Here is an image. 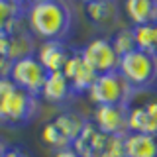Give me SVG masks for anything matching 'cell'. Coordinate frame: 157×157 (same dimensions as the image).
Instances as JSON below:
<instances>
[{"mask_svg":"<svg viewBox=\"0 0 157 157\" xmlns=\"http://www.w3.org/2000/svg\"><path fill=\"white\" fill-rule=\"evenodd\" d=\"M12 2H18V4H22V0H12Z\"/></svg>","mask_w":157,"mask_h":157,"instance_id":"cell-27","label":"cell"},{"mask_svg":"<svg viewBox=\"0 0 157 157\" xmlns=\"http://www.w3.org/2000/svg\"><path fill=\"white\" fill-rule=\"evenodd\" d=\"M53 157H82L78 151H75L73 147H65V149H59V151H55V155Z\"/></svg>","mask_w":157,"mask_h":157,"instance_id":"cell-23","label":"cell"},{"mask_svg":"<svg viewBox=\"0 0 157 157\" xmlns=\"http://www.w3.org/2000/svg\"><path fill=\"white\" fill-rule=\"evenodd\" d=\"M2 157H29V153L26 149H22V147H12V145H10L8 151Z\"/></svg>","mask_w":157,"mask_h":157,"instance_id":"cell-22","label":"cell"},{"mask_svg":"<svg viewBox=\"0 0 157 157\" xmlns=\"http://www.w3.org/2000/svg\"><path fill=\"white\" fill-rule=\"evenodd\" d=\"M37 110H39L37 96L14 86L12 92L6 98V104H4V110H2V122L0 124L8 126V128L26 126L37 116Z\"/></svg>","mask_w":157,"mask_h":157,"instance_id":"cell-5","label":"cell"},{"mask_svg":"<svg viewBox=\"0 0 157 157\" xmlns=\"http://www.w3.org/2000/svg\"><path fill=\"white\" fill-rule=\"evenodd\" d=\"M10 69H12V61H8L4 55H0V78H8Z\"/></svg>","mask_w":157,"mask_h":157,"instance_id":"cell-21","label":"cell"},{"mask_svg":"<svg viewBox=\"0 0 157 157\" xmlns=\"http://www.w3.org/2000/svg\"><path fill=\"white\" fill-rule=\"evenodd\" d=\"M86 16L100 32H114L120 28V10L116 0H94L86 4Z\"/></svg>","mask_w":157,"mask_h":157,"instance_id":"cell-11","label":"cell"},{"mask_svg":"<svg viewBox=\"0 0 157 157\" xmlns=\"http://www.w3.org/2000/svg\"><path fill=\"white\" fill-rule=\"evenodd\" d=\"M63 75H65L67 81L71 82L75 94L88 92V88L94 85V81H96V77H98L94 69L85 61L81 49H73L71 57H69L67 65H65V69H63Z\"/></svg>","mask_w":157,"mask_h":157,"instance_id":"cell-10","label":"cell"},{"mask_svg":"<svg viewBox=\"0 0 157 157\" xmlns=\"http://www.w3.org/2000/svg\"><path fill=\"white\" fill-rule=\"evenodd\" d=\"M124 6L134 26L157 24V0H124Z\"/></svg>","mask_w":157,"mask_h":157,"instance_id":"cell-17","label":"cell"},{"mask_svg":"<svg viewBox=\"0 0 157 157\" xmlns=\"http://www.w3.org/2000/svg\"><path fill=\"white\" fill-rule=\"evenodd\" d=\"M92 122L102 134L126 137L130 134V106H96Z\"/></svg>","mask_w":157,"mask_h":157,"instance_id":"cell-8","label":"cell"},{"mask_svg":"<svg viewBox=\"0 0 157 157\" xmlns=\"http://www.w3.org/2000/svg\"><path fill=\"white\" fill-rule=\"evenodd\" d=\"M36 2H41V0H22V4H24V6H32V4H36Z\"/></svg>","mask_w":157,"mask_h":157,"instance_id":"cell-25","label":"cell"},{"mask_svg":"<svg viewBox=\"0 0 157 157\" xmlns=\"http://www.w3.org/2000/svg\"><path fill=\"white\" fill-rule=\"evenodd\" d=\"M86 94L94 106H132L137 92L130 86L120 71H112L98 75Z\"/></svg>","mask_w":157,"mask_h":157,"instance_id":"cell-3","label":"cell"},{"mask_svg":"<svg viewBox=\"0 0 157 157\" xmlns=\"http://www.w3.org/2000/svg\"><path fill=\"white\" fill-rule=\"evenodd\" d=\"M49 73L45 71V67L37 61L36 55H29L24 59H18V61L12 63V69H10V81L14 82L18 88L29 92L33 96L41 94V88L45 85V78Z\"/></svg>","mask_w":157,"mask_h":157,"instance_id":"cell-6","label":"cell"},{"mask_svg":"<svg viewBox=\"0 0 157 157\" xmlns=\"http://www.w3.org/2000/svg\"><path fill=\"white\" fill-rule=\"evenodd\" d=\"M134 39L136 47L141 51L157 53V41H155V26L153 24H144V26H134Z\"/></svg>","mask_w":157,"mask_h":157,"instance_id":"cell-18","label":"cell"},{"mask_svg":"<svg viewBox=\"0 0 157 157\" xmlns=\"http://www.w3.org/2000/svg\"><path fill=\"white\" fill-rule=\"evenodd\" d=\"M130 132L157 136V98L141 106H130Z\"/></svg>","mask_w":157,"mask_h":157,"instance_id":"cell-12","label":"cell"},{"mask_svg":"<svg viewBox=\"0 0 157 157\" xmlns=\"http://www.w3.org/2000/svg\"><path fill=\"white\" fill-rule=\"evenodd\" d=\"M14 86L16 85L10 78H0V122H2V110H4V104H6V98Z\"/></svg>","mask_w":157,"mask_h":157,"instance_id":"cell-20","label":"cell"},{"mask_svg":"<svg viewBox=\"0 0 157 157\" xmlns=\"http://www.w3.org/2000/svg\"><path fill=\"white\" fill-rule=\"evenodd\" d=\"M8 144H6V140H4V137H0V157H2L4 153H6V151H8Z\"/></svg>","mask_w":157,"mask_h":157,"instance_id":"cell-24","label":"cell"},{"mask_svg":"<svg viewBox=\"0 0 157 157\" xmlns=\"http://www.w3.org/2000/svg\"><path fill=\"white\" fill-rule=\"evenodd\" d=\"M118 71L136 92L151 90L157 85V53L134 49L132 53L120 57Z\"/></svg>","mask_w":157,"mask_h":157,"instance_id":"cell-2","label":"cell"},{"mask_svg":"<svg viewBox=\"0 0 157 157\" xmlns=\"http://www.w3.org/2000/svg\"><path fill=\"white\" fill-rule=\"evenodd\" d=\"M124 149L126 157H157V136L130 132L124 137Z\"/></svg>","mask_w":157,"mask_h":157,"instance_id":"cell-15","label":"cell"},{"mask_svg":"<svg viewBox=\"0 0 157 157\" xmlns=\"http://www.w3.org/2000/svg\"><path fill=\"white\" fill-rule=\"evenodd\" d=\"M153 26H155V41H157V24H153Z\"/></svg>","mask_w":157,"mask_h":157,"instance_id":"cell-26","label":"cell"},{"mask_svg":"<svg viewBox=\"0 0 157 157\" xmlns=\"http://www.w3.org/2000/svg\"><path fill=\"white\" fill-rule=\"evenodd\" d=\"M73 53V47H67L63 41H43L37 47V61L45 67L47 73L63 71Z\"/></svg>","mask_w":157,"mask_h":157,"instance_id":"cell-13","label":"cell"},{"mask_svg":"<svg viewBox=\"0 0 157 157\" xmlns=\"http://www.w3.org/2000/svg\"><path fill=\"white\" fill-rule=\"evenodd\" d=\"M86 126V120L82 114L73 110H63L57 114L51 122H47L41 130V140L43 144L51 149H65V147H73L77 137L81 136L82 128Z\"/></svg>","mask_w":157,"mask_h":157,"instance_id":"cell-4","label":"cell"},{"mask_svg":"<svg viewBox=\"0 0 157 157\" xmlns=\"http://www.w3.org/2000/svg\"><path fill=\"white\" fill-rule=\"evenodd\" d=\"M36 51V36L29 32V28H18L12 33H0V55L8 61L29 57Z\"/></svg>","mask_w":157,"mask_h":157,"instance_id":"cell-9","label":"cell"},{"mask_svg":"<svg viewBox=\"0 0 157 157\" xmlns=\"http://www.w3.org/2000/svg\"><path fill=\"white\" fill-rule=\"evenodd\" d=\"M85 61L96 71V75L118 71L120 67V55L116 53L114 43L110 37H94L81 49Z\"/></svg>","mask_w":157,"mask_h":157,"instance_id":"cell-7","label":"cell"},{"mask_svg":"<svg viewBox=\"0 0 157 157\" xmlns=\"http://www.w3.org/2000/svg\"><path fill=\"white\" fill-rule=\"evenodd\" d=\"M43 100L49 102V104H65V102L73 100L77 94L73 90L71 82L67 81V77L63 75V71H55V73H49L45 78V85L41 88V94Z\"/></svg>","mask_w":157,"mask_h":157,"instance_id":"cell-14","label":"cell"},{"mask_svg":"<svg viewBox=\"0 0 157 157\" xmlns=\"http://www.w3.org/2000/svg\"><path fill=\"white\" fill-rule=\"evenodd\" d=\"M110 39H112L114 49H116V53L120 57H124L128 53H132L134 49H137L136 47V39H134V29L132 28H120Z\"/></svg>","mask_w":157,"mask_h":157,"instance_id":"cell-19","label":"cell"},{"mask_svg":"<svg viewBox=\"0 0 157 157\" xmlns=\"http://www.w3.org/2000/svg\"><path fill=\"white\" fill-rule=\"evenodd\" d=\"M75 14L67 0H41L26 8L29 32L43 41H63L71 33Z\"/></svg>","mask_w":157,"mask_h":157,"instance_id":"cell-1","label":"cell"},{"mask_svg":"<svg viewBox=\"0 0 157 157\" xmlns=\"http://www.w3.org/2000/svg\"><path fill=\"white\" fill-rule=\"evenodd\" d=\"M88 2H94V0H85V4H88Z\"/></svg>","mask_w":157,"mask_h":157,"instance_id":"cell-28","label":"cell"},{"mask_svg":"<svg viewBox=\"0 0 157 157\" xmlns=\"http://www.w3.org/2000/svg\"><path fill=\"white\" fill-rule=\"evenodd\" d=\"M26 22V6L12 0H0V33H12Z\"/></svg>","mask_w":157,"mask_h":157,"instance_id":"cell-16","label":"cell"}]
</instances>
